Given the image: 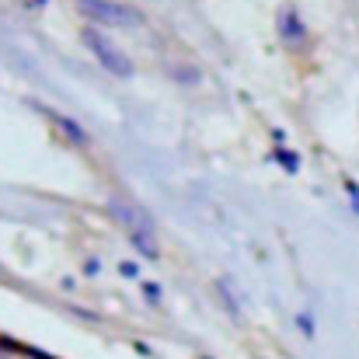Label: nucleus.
I'll list each match as a JSON object with an SVG mask.
<instances>
[{
    "mask_svg": "<svg viewBox=\"0 0 359 359\" xmlns=\"http://www.w3.org/2000/svg\"><path fill=\"white\" fill-rule=\"evenodd\" d=\"M84 42H88V49L98 56V63L109 70V74H116V77H133V63H129V56L116 49V42L112 39H105L98 28H88L84 32Z\"/></svg>",
    "mask_w": 359,
    "mask_h": 359,
    "instance_id": "2",
    "label": "nucleus"
},
{
    "mask_svg": "<svg viewBox=\"0 0 359 359\" xmlns=\"http://www.w3.org/2000/svg\"><path fill=\"white\" fill-rule=\"evenodd\" d=\"M279 35H283L286 46H300V42L307 39V28L300 25V18H297L293 7H283V11H279Z\"/></svg>",
    "mask_w": 359,
    "mask_h": 359,
    "instance_id": "4",
    "label": "nucleus"
},
{
    "mask_svg": "<svg viewBox=\"0 0 359 359\" xmlns=\"http://www.w3.org/2000/svg\"><path fill=\"white\" fill-rule=\"evenodd\" d=\"M276 161H279L286 171H297V168H300V161H297V154H293V150H279V154H276Z\"/></svg>",
    "mask_w": 359,
    "mask_h": 359,
    "instance_id": "6",
    "label": "nucleus"
},
{
    "mask_svg": "<svg viewBox=\"0 0 359 359\" xmlns=\"http://www.w3.org/2000/svg\"><path fill=\"white\" fill-rule=\"evenodd\" d=\"M119 272L126 276V279H136V265H133V262H122V265H119Z\"/></svg>",
    "mask_w": 359,
    "mask_h": 359,
    "instance_id": "9",
    "label": "nucleus"
},
{
    "mask_svg": "<svg viewBox=\"0 0 359 359\" xmlns=\"http://www.w3.org/2000/svg\"><path fill=\"white\" fill-rule=\"evenodd\" d=\"M143 297H147L150 304H157V300H161V286H157V283H143Z\"/></svg>",
    "mask_w": 359,
    "mask_h": 359,
    "instance_id": "7",
    "label": "nucleus"
},
{
    "mask_svg": "<svg viewBox=\"0 0 359 359\" xmlns=\"http://www.w3.org/2000/svg\"><path fill=\"white\" fill-rule=\"evenodd\" d=\"M297 325L304 328V335H314V321H311L307 314H300V318H297Z\"/></svg>",
    "mask_w": 359,
    "mask_h": 359,
    "instance_id": "8",
    "label": "nucleus"
},
{
    "mask_svg": "<svg viewBox=\"0 0 359 359\" xmlns=\"http://www.w3.org/2000/svg\"><path fill=\"white\" fill-rule=\"evenodd\" d=\"M77 7L98 25H136L140 21V14L133 7L112 4V0H77Z\"/></svg>",
    "mask_w": 359,
    "mask_h": 359,
    "instance_id": "3",
    "label": "nucleus"
},
{
    "mask_svg": "<svg viewBox=\"0 0 359 359\" xmlns=\"http://www.w3.org/2000/svg\"><path fill=\"white\" fill-rule=\"evenodd\" d=\"M346 189H349V196H353V206H356V213H359V185H353V182H349Z\"/></svg>",
    "mask_w": 359,
    "mask_h": 359,
    "instance_id": "10",
    "label": "nucleus"
},
{
    "mask_svg": "<svg viewBox=\"0 0 359 359\" xmlns=\"http://www.w3.org/2000/svg\"><path fill=\"white\" fill-rule=\"evenodd\" d=\"M109 213H112V220L126 231V238L133 241V248H136L140 255H147V258H157V255H161L154 220H150V213H147L140 203H133V199H126V196H116V199H109Z\"/></svg>",
    "mask_w": 359,
    "mask_h": 359,
    "instance_id": "1",
    "label": "nucleus"
},
{
    "mask_svg": "<svg viewBox=\"0 0 359 359\" xmlns=\"http://www.w3.org/2000/svg\"><path fill=\"white\" fill-rule=\"evenodd\" d=\"M53 119L60 122V129H67V136L74 140V143H88V136H84V129L77 126L74 119H63V116H53Z\"/></svg>",
    "mask_w": 359,
    "mask_h": 359,
    "instance_id": "5",
    "label": "nucleus"
}]
</instances>
